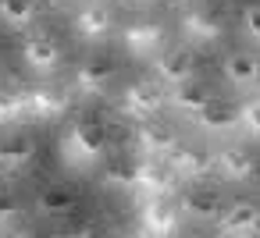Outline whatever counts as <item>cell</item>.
Returning <instances> with one entry per match:
<instances>
[{
	"label": "cell",
	"mask_w": 260,
	"mask_h": 238,
	"mask_svg": "<svg viewBox=\"0 0 260 238\" xmlns=\"http://www.w3.org/2000/svg\"><path fill=\"white\" fill-rule=\"evenodd\" d=\"M214 220H217V231H221V234H228V238H249V234H256L260 213H256V203L235 199V203L221 206V213H217Z\"/></svg>",
	"instance_id": "cell-10"
},
{
	"label": "cell",
	"mask_w": 260,
	"mask_h": 238,
	"mask_svg": "<svg viewBox=\"0 0 260 238\" xmlns=\"http://www.w3.org/2000/svg\"><path fill=\"white\" fill-rule=\"evenodd\" d=\"M221 71H224V82L235 89V93H249L256 86V57L249 50H232L224 61H221Z\"/></svg>",
	"instance_id": "cell-18"
},
{
	"label": "cell",
	"mask_w": 260,
	"mask_h": 238,
	"mask_svg": "<svg viewBox=\"0 0 260 238\" xmlns=\"http://www.w3.org/2000/svg\"><path fill=\"white\" fill-rule=\"evenodd\" d=\"M164 160H168V171L185 181H203L207 174H214V153L203 146H175Z\"/></svg>",
	"instance_id": "cell-7"
},
{
	"label": "cell",
	"mask_w": 260,
	"mask_h": 238,
	"mask_svg": "<svg viewBox=\"0 0 260 238\" xmlns=\"http://www.w3.org/2000/svg\"><path fill=\"white\" fill-rule=\"evenodd\" d=\"M121 43L132 57H153L160 47H164V25L153 22V18H139V22H128L121 29Z\"/></svg>",
	"instance_id": "cell-9"
},
{
	"label": "cell",
	"mask_w": 260,
	"mask_h": 238,
	"mask_svg": "<svg viewBox=\"0 0 260 238\" xmlns=\"http://www.w3.org/2000/svg\"><path fill=\"white\" fill-rule=\"evenodd\" d=\"M100 185L111 192H136V164L125 156H107L100 167Z\"/></svg>",
	"instance_id": "cell-21"
},
{
	"label": "cell",
	"mask_w": 260,
	"mask_h": 238,
	"mask_svg": "<svg viewBox=\"0 0 260 238\" xmlns=\"http://www.w3.org/2000/svg\"><path fill=\"white\" fill-rule=\"evenodd\" d=\"M36 160V139L32 135H4L0 139V178H15L29 171Z\"/></svg>",
	"instance_id": "cell-11"
},
{
	"label": "cell",
	"mask_w": 260,
	"mask_h": 238,
	"mask_svg": "<svg viewBox=\"0 0 260 238\" xmlns=\"http://www.w3.org/2000/svg\"><path fill=\"white\" fill-rule=\"evenodd\" d=\"M175 146H178V132H175L171 125L157 121V114L139 121V128H136V149H139L146 160H164Z\"/></svg>",
	"instance_id": "cell-5"
},
{
	"label": "cell",
	"mask_w": 260,
	"mask_h": 238,
	"mask_svg": "<svg viewBox=\"0 0 260 238\" xmlns=\"http://www.w3.org/2000/svg\"><path fill=\"white\" fill-rule=\"evenodd\" d=\"M72 25H75L79 39H86V43H104V39L114 32V11H111L107 4H100V0H89V4L79 8V15H75Z\"/></svg>",
	"instance_id": "cell-8"
},
{
	"label": "cell",
	"mask_w": 260,
	"mask_h": 238,
	"mask_svg": "<svg viewBox=\"0 0 260 238\" xmlns=\"http://www.w3.org/2000/svg\"><path fill=\"white\" fill-rule=\"evenodd\" d=\"M210 96H214V89H210V86H203V82L189 78V82L171 86V93H164V103H171L182 117H196V114L207 107V100H210Z\"/></svg>",
	"instance_id": "cell-16"
},
{
	"label": "cell",
	"mask_w": 260,
	"mask_h": 238,
	"mask_svg": "<svg viewBox=\"0 0 260 238\" xmlns=\"http://www.w3.org/2000/svg\"><path fill=\"white\" fill-rule=\"evenodd\" d=\"M171 4H178V8H192L196 0H171Z\"/></svg>",
	"instance_id": "cell-28"
},
{
	"label": "cell",
	"mask_w": 260,
	"mask_h": 238,
	"mask_svg": "<svg viewBox=\"0 0 260 238\" xmlns=\"http://www.w3.org/2000/svg\"><path fill=\"white\" fill-rule=\"evenodd\" d=\"M22 61H25V68H29L32 75L47 78V75H54V71L64 64V47H61L50 32H36V36L25 39V47H22Z\"/></svg>",
	"instance_id": "cell-3"
},
{
	"label": "cell",
	"mask_w": 260,
	"mask_h": 238,
	"mask_svg": "<svg viewBox=\"0 0 260 238\" xmlns=\"http://www.w3.org/2000/svg\"><path fill=\"white\" fill-rule=\"evenodd\" d=\"M157 82L160 86H178V82H189L196 78V54L189 47H171L157 57Z\"/></svg>",
	"instance_id": "cell-12"
},
{
	"label": "cell",
	"mask_w": 260,
	"mask_h": 238,
	"mask_svg": "<svg viewBox=\"0 0 260 238\" xmlns=\"http://www.w3.org/2000/svg\"><path fill=\"white\" fill-rule=\"evenodd\" d=\"M214 167H217V174H221L224 181H249L253 171H256V160H253V153H249L246 146H224V149L217 153Z\"/></svg>",
	"instance_id": "cell-19"
},
{
	"label": "cell",
	"mask_w": 260,
	"mask_h": 238,
	"mask_svg": "<svg viewBox=\"0 0 260 238\" xmlns=\"http://www.w3.org/2000/svg\"><path fill=\"white\" fill-rule=\"evenodd\" d=\"M203 132H210V135H224V132H235L239 128V103H232V100H217V96H210L207 100V107L192 117Z\"/></svg>",
	"instance_id": "cell-15"
},
{
	"label": "cell",
	"mask_w": 260,
	"mask_h": 238,
	"mask_svg": "<svg viewBox=\"0 0 260 238\" xmlns=\"http://www.w3.org/2000/svg\"><path fill=\"white\" fill-rule=\"evenodd\" d=\"M107 156V135L96 121L89 117H75L64 135H61V160L64 167H75V171H86L93 164H100Z\"/></svg>",
	"instance_id": "cell-1"
},
{
	"label": "cell",
	"mask_w": 260,
	"mask_h": 238,
	"mask_svg": "<svg viewBox=\"0 0 260 238\" xmlns=\"http://www.w3.org/2000/svg\"><path fill=\"white\" fill-rule=\"evenodd\" d=\"M242 32H246V39H260V11H256V4H249L246 11H242Z\"/></svg>",
	"instance_id": "cell-27"
},
{
	"label": "cell",
	"mask_w": 260,
	"mask_h": 238,
	"mask_svg": "<svg viewBox=\"0 0 260 238\" xmlns=\"http://www.w3.org/2000/svg\"><path fill=\"white\" fill-rule=\"evenodd\" d=\"M221 195L210 188V185H189L182 195H178V213L189 217V220H214L221 213Z\"/></svg>",
	"instance_id": "cell-13"
},
{
	"label": "cell",
	"mask_w": 260,
	"mask_h": 238,
	"mask_svg": "<svg viewBox=\"0 0 260 238\" xmlns=\"http://www.w3.org/2000/svg\"><path fill=\"white\" fill-rule=\"evenodd\" d=\"M178 227H182V213H178V206L168 203V195L143 199V206H139V231L143 234L164 238V234H175Z\"/></svg>",
	"instance_id": "cell-6"
},
{
	"label": "cell",
	"mask_w": 260,
	"mask_h": 238,
	"mask_svg": "<svg viewBox=\"0 0 260 238\" xmlns=\"http://www.w3.org/2000/svg\"><path fill=\"white\" fill-rule=\"evenodd\" d=\"M18 217V199L11 188H0V231H4V224H11Z\"/></svg>",
	"instance_id": "cell-26"
},
{
	"label": "cell",
	"mask_w": 260,
	"mask_h": 238,
	"mask_svg": "<svg viewBox=\"0 0 260 238\" xmlns=\"http://www.w3.org/2000/svg\"><path fill=\"white\" fill-rule=\"evenodd\" d=\"M36 213L40 217H72L75 213V192L61 188V185H50L36 195Z\"/></svg>",
	"instance_id": "cell-22"
},
{
	"label": "cell",
	"mask_w": 260,
	"mask_h": 238,
	"mask_svg": "<svg viewBox=\"0 0 260 238\" xmlns=\"http://www.w3.org/2000/svg\"><path fill=\"white\" fill-rule=\"evenodd\" d=\"M68 107H72V86L40 82L25 89V117L32 121H57L68 114Z\"/></svg>",
	"instance_id": "cell-2"
},
{
	"label": "cell",
	"mask_w": 260,
	"mask_h": 238,
	"mask_svg": "<svg viewBox=\"0 0 260 238\" xmlns=\"http://www.w3.org/2000/svg\"><path fill=\"white\" fill-rule=\"evenodd\" d=\"M171 188H175V174L164 164H157V160L136 164V192H143V199H150V195H171Z\"/></svg>",
	"instance_id": "cell-20"
},
{
	"label": "cell",
	"mask_w": 260,
	"mask_h": 238,
	"mask_svg": "<svg viewBox=\"0 0 260 238\" xmlns=\"http://www.w3.org/2000/svg\"><path fill=\"white\" fill-rule=\"evenodd\" d=\"M164 107V89L160 82H150V78H139V82H128L121 89V114L143 121V117H153L157 110Z\"/></svg>",
	"instance_id": "cell-4"
},
{
	"label": "cell",
	"mask_w": 260,
	"mask_h": 238,
	"mask_svg": "<svg viewBox=\"0 0 260 238\" xmlns=\"http://www.w3.org/2000/svg\"><path fill=\"white\" fill-rule=\"evenodd\" d=\"M36 0H0V22L11 32H25L36 22Z\"/></svg>",
	"instance_id": "cell-23"
},
{
	"label": "cell",
	"mask_w": 260,
	"mask_h": 238,
	"mask_svg": "<svg viewBox=\"0 0 260 238\" xmlns=\"http://www.w3.org/2000/svg\"><path fill=\"white\" fill-rule=\"evenodd\" d=\"M256 121H260V103L249 96L246 103H239V128H242L249 139H256V128H260Z\"/></svg>",
	"instance_id": "cell-25"
},
{
	"label": "cell",
	"mask_w": 260,
	"mask_h": 238,
	"mask_svg": "<svg viewBox=\"0 0 260 238\" xmlns=\"http://www.w3.org/2000/svg\"><path fill=\"white\" fill-rule=\"evenodd\" d=\"M178 32H182V39L207 47V43H217V39H221L224 25H221V18L210 15V11H185L182 22H178Z\"/></svg>",
	"instance_id": "cell-17"
},
{
	"label": "cell",
	"mask_w": 260,
	"mask_h": 238,
	"mask_svg": "<svg viewBox=\"0 0 260 238\" xmlns=\"http://www.w3.org/2000/svg\"><path fill=\"white\" fill-rule=\"evenodd\" d=\"M114 82V64L111 61H82L75 68V78H72V89L82 93V96H104Z\"/></svg>",
	"instance_id": "cell-14"
},
{
	"label": "cell",
	"mask_w": 260,
	"mask_h": 238,
	"mask_svg": "<svg viewBox=\"0 0 260 238\" xmlns=\"http://www.w3.org/2000/svg\"><path fill=\"white\" fill-rule=\"evenodd\" d=\"M25 117V89L15 82H0V125H15Z\"/></svg>",
	"instance_id": "cell-24"
}]
</instances>
